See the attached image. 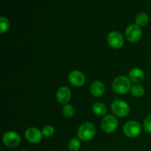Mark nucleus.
Listing matches in <instances>:
<instances>
[{
  "label": "nucleus",
  "instance_id": "1",
  "mask_svg": "<svg viewBox=\"0 0 151 151\" xmlns=\"http://www.w3.org/2000/svg\"><path fill=\"white\" fill-rule=\"evenodd\" d=\"M131 81L129 78L123 75L118 76L114 80L112 83V88L116 94H125L131 91Z\"/></svg>",
  "mask_w": 151,
  "mask_h": 151
},
{
  "label": "nucleus",
  "instance_id": "2",
  "mask_svg": "<svg viewBox=\"0 0 151 151\" xmlns=\"http://www.w3.org/2000/svg\"><path fill=\"white\" fill-rule=\"evenodd\" d=\"M96 134V128L91 122H86L81 124L78 129V137L83 142L92 139Z\"/></svg>",
  "mask_w": 151,
  "mask_h": 151
},
{
  "label": "nucleus",
  "instance_id": "3",
  "mask_svg": "<svg viewBox=\"0 0 151 151\" xmlns=\"http://www.w3.org/2000/svg\"><path fill=\"white\" fill-rule=\"evenodd\" d=\"M114 116L118 117H125L130 113V106L125 101L122 100H115L111 106Z\"/></svg>",
  "mask_w": 151,
  "mask_h": 151
},
{
  "label": "nucleus",
  "instance_id": "4",
  "mask_svg": "<svg viewBox=\"0 0 151 151\" xmlns=\"http://www.w3.org/2000/svg\"><path fill=\"white\" fill-rule=\"evenodd\" d=\"M101 128L105 133L111 134L115 132L118 128V119L116 116L108 114L105 116L101 120Z\"/></svg>",
  "mask_w": 151,
  "mask_h": 151
},
{
  "label": "nucleus",
  "instance_id": "5",
  "mask_svg": "<svg viewBox=\"0 0 151 151\" xmlns=\"http://www.w3.org/2000/svg\"><path fill=\"white\" fill-rule=\"evenodd\" d=\"M122 131L127 137L135 138L141 134L142 126L137 121L130 120L124 125Z\"/></svg>",
  "mask_w": 151,
  "mask_h": 151
},
{
  "label": "nucleus",
  "instance_id": "6",
  "mask_svg": "<svg viewBox=\"0 0 151 151\" xmlns=\"http://www.w3.org/2000/svg\"><path fill=\"white\" fill-rule=\"evenodd\" d=\"M125 35L126 39L131 43H137L142 36V30L138 25L131 24L125 29Z\"/></svg>",
  "mask_w": 151,
  "mask_h": 151
},
{
  "label": "nucleus",
  "instance_id": "7",
  "mask_svg": "<svg viewBox=\"0 0 151 151\" xmlns=\"http://www.w3.org/2000/svg\"><path fill=\"white\" fill-rule=\"evenodd\" d=\"M2 142L4 145L10 148L18 147L21 143V137L18 133L8 131L2 136Z\"/></svg>",
  "mask_w": 151,
  "mask_h": 151
},
{
  "label": "nucleus",
  "instance_id": "8",
  "mask_svg": "<svg viewBox=\"0 0 151 151\" xmlns=\"http://www.w3.org/2000/svg\"><path fill=\"white\" fill-rule=\"evenodd\" d=\"M107 42L111 48L119 50L124 45L123 36L118 31H111L107 36Z\"/></svg>",
  "mask_w": 151,
  "mask_h": 151
},
{
  "label": "nucleus",
  "instance_id": "9",
  "mask_svg": "<svg viewBox=\"0 0 151 151\" xmlns=\"http://www.w3.org/2000/svg\"><path fill=\"white\" fill-rule=\"evenodd\" d=\"M24 137L27 141L29 142V143L38 144L42 140L44 136L42 134V131H40L38 128H35V127H30L25 131Z\"/></svg>",
  "mask_w": 151,
  "mask_h": 151
},
{
  "label": "nucleus",
  "instance_id": "10",
  "mask_svg": "<svg viewBox=\"0 0 151 151\" xmlns=\"http://www.w3.org/2000/svg\"><path fill=\"white\" fill-rule=\"evenodd\" d=\"M68 80L70 84L75 87H81L85 84L86 77L82 72L73 70L68 75Z\"/></svg>",
  "mask_w": 151,
  "mask_h": 151
},
{
  "label": "nucleus",
  "instance_id": "11",
  "mask_svg": "<svg viewBox=\"0 0 151 151\" xmlns=\"http://www.w3.org/2000/svg\"><path fill=\"white\" fill-rule=\"evenodd\" d=\"M72 91L66 86H61L56 92V100L60 104H66L70 100Z\"/></svg>",
  "mask_w": 151,
  "mask_h": 151
},
{
  "label": "nucleus",
  "instance_id": "12",
  "mask_svg": "<svg viewBox=\"0 0 151 151\" xmlns=\"http://www.w3.org/2000/svg\"><path fill=\"white\" fill-rule=\"evenodd\" d=\"M128 78L131 82L136 84H140L145 79V72L140 68H133L128 73Z\"/></svg>",
  "mask_w": 151,
  "mask_h": 151
},
{
  "label": "nucleus",
  "instance_id": "13",
  "mask_svg": "<svg viewBox=\"0 0 151 151\" xmlns=\"http://www.w3.org/2000/svg\"><path fill=\"white\" fill-rule=\"evenodd\" d=\"M90 91L94 97H100L104 94L106 91V86L102 81H95L91 83Z\"/></svg>",
  "mask_w": 151,
  "mask_h": 151
},
{
  "label": "nucleus",
  "instance_id": "14",
  "mask_svg": "<svg viewBox=\"0 0 151 151\" xmlns=\"http://www.w3.org/2000/svg\"><path fill=\"white\" fill-rule=\"evenodd\" d=\"M92 111L97 116H104L107 112V107L104 103L97 102L93 105Z\"/></svg>",
  "mask_w": 151,
  "mask_h": 151
},
{
  "label": "nucleus",
  "instance_id": "15",
  "mask_svg": "<svg viewBox=\"0 0 151 151\" xmlns=\"http://www.w3.org/2000/svg\"><path fill=\"white\" fill-rule=\"evenodd\" d=\"M136 24L138 25L139 27H145L147 24L149 22V16L145 12H141L139 13L137 15L135 18Z\"/></svg>",
  "mask_w": 151,
  "mask_h": 151
},
{
  "label": "nucleus",
  "instance_id": "16",
  "mask_svg": "<svg viewBox=\"0 0 151 151\" xmlns=\"http://www.w3.org/2000/svg\"><path fill=\"white\" fill-rule=\"evenodd\" d=\"M145 90L143 86L141 84H135V85L132 86L131 89V93L134 97H142L145 94Z\"/></svg>",
  "mask_w": 151,
  "mask_h": 151
},
{
  "label": "nucleus",
  "instance_id": "17",
  "mask_svg": "<svg viewBox=\"0 0 151 151\" xmlns=\"http://www.w3.org/2000/svg\"><path fill=\"white\" fill-rule=\"evenodd\" d=\"M81 147V139L78 137H72L68 143V148L70 151H78Z\"/></svg>",
  "mask_w": 151,
  "mask_h": 151
},
{
  "label": "nucleus",
  "instance_id": "18",
  "mask_svg": "<svg viewBox=\"0 0 151 151\" xmlns=\"http://www.w3.org/2000/svg\"><path fill=\"white\" fill-rule=\"evenodd\" d=\"M75 108L71 104H65L62 109V112L63 115L68 118H71L75 114Z\"/></svg>",
  "mask_w": 151,
  "mask_h": 151
},
{
  "label": "nucleus",
  "instance_id": "19",
  "mask_svg": "<svg viewBox=\"0 0 151 151\" xmlns=\"http://www.w3.org/2000/svg\"><path fill=\"white\" fill-rule=\"evenodd\" d=\"M10 22L7 18L1 16L0 18V32L1 33H4L7 32L10 28Z\"/></svg>",
  "mask_w": 151,
  "mask_h": 151
},
{
  "label": "nucleus",
  "instance_id": "20",
  "mask_svg": "<svg viewBox=\"0 0 151 151\" xmlns=\"http://www.w3.org/2000/svg\"><path fill=\"white\" fill-rule=\"evenodd\" d=\"M55 128L50 125H47L43 128L42 134L45 137H51L54 135Z\"/></svg>",
  "mask_w": 151,
  "mask_h": 151
},
{
  "label": "nucleus",
  "instance_id": "21",
  "mask_svg": "<svg viewBox=\"0 0 151 151\" xmlns=\"http://www.w3.org/2000/svg\"><path fill=\"white\" fill-rule=\"evenodd\" d=\"M143 128L148 134H151V114L145 117L143 122Z\"/></svg>",
  "mask_w": 151,
  "mask_h": 151
},
{
  "label": "nucleus",
  "instance_id": "22",
  "mask_svg": "<svg viewBox=\"0 0 151 151\" xmlns=\"http://www.w3.org/2000/svg\"><path fill=\"white\" fill-rule=\"evenodd\" d=\"M22 151H29V150H22Z\"/></svg>",
  "mask_w": 151,
  "mask_h": 151
},
{
  "label": "nucleus",
  "instance_id": "23",
  "mask_svg": "<svg viewBox=\"0 0 151 151\" xmlns=\"http://www.w3.org/2000/svg\"><path fill=\"white\" fill-rule=\"evenodd\" d=\"M150 66H151V60H150Z\"/></svg>",
  "mask_w": 151,
  "mask_h": 151
}]
</instances>
